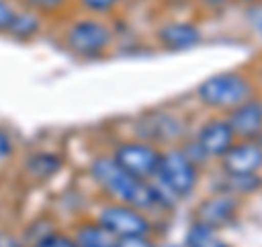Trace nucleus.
<instances>
[{"instance_id": "nucleus-1", "label": "nucleus", "mask_w": 262, "mask_h": 247, "mask_svg": "<svg viewBox=\"0 0 262 247\" xmlns=\"http://www.w3.org/2000/svg\"><path fill=\"white\" fill-rule=\"evenodd\" d=\"M90 175H92L96 186L105 195L118 203L134 205L138 210H155L164 205L153 182H144V179L134 177L114 160V155H98V158H94L90 162Z\"/></svg>"}, {"instance_id": "nucleus-2", "label": "nucleus", "mask_w": 262, "mask_h": 247, "mask_svg": "<svg viewBox=\"0 0 262 247\" xmlns=\"http://www.w3.org/2000/svg\"><path fill=\"white\" fill-rule=\"evenodd\" d=\"M151 182L160 193L164 205H170L194 193L199 184V167L184 153L182 147H170L162 151L158 173Z\"/></svg>"}, {"instance_id": "nucleus-3", "label": "nucleus", "mask_w": 262, "mask_h": 247, "mask_svg": "<svg viewBox=\"0 0 262 247\" xmlns=\"http://www.w3.org/2000/svg\"><path fill=\"white\" fill-rule=\"evenodd\" d=\"M196 96L206 108L227 114L229 110L256 96V86L243 72H219L201 81L196 88Z\"/></svg>"}, {"instance_id": "nucleus-4", "label": "nucleus", "mask_w": 262, "mask_h": 247, "mask_svg": "<svg viewBox=\"0 0 262 247\" xmlns=\"http://www.w3.org/2000/svg\"><path fill=\"white\" fill-rule=\"evenodd\" d=\"M66 46L79 57H98L112 46L114 31L103 20L81 18L75 20L66 31Z\"/></svg>"}, {"instance_id": "nucleus-5", "label": "nucleus", "mask_w": 262, "mask_h": 247, "mask_svg": "<svg viewBox=\"0 0 262 247\" xmlns=\"http://www.w3.org/2000/svg\"><path fill=\"white\" fill-rule=\"evenodd\" d=\"M112 155L134 177L151 182L158 173L162 151L149 140H127V142H120Z\"/></svg>"}, {"instance_id": "nucleus-6", "label": "nucleus", "mask_w": 262, "mask_h": 247, "mask_svg": "<svg viewBox=\"0 0 262 247\" xmlns=\"http://www.w3.org/2000/svg\"><path fill=\"white\" fill-rule=\"evenodd\" d=\"M98 223H103L114 236L125 238V236H146L151 234V219L144 215V210H138L134 205L114 201L105 205L98 217Z\"/></svg>"}, {"instance_id": "nucleus-7", "label": "nucleus", "mask_w": 262, "mask_h": 247, "mask_svg": "<svg viewBox=\"0 0 262 247\" xmlns=\"http://www.w3.org/2000/svg\"><path fill=\"white\" fill-rule=\"evenodd\" d=\"M236 212H238V197H234L232 193L219 191L206 197V199L196 205L194 221L199 225L210 228L216 232V230L225 228L236 217Z\"/></svg>"}, {"instance_id": "nucleus-8", "label": "nucleus", "mask_w": 262, "mask_h": 247, "mask_svg": "<svg viewBox=\"0 0 262 247\" xmlns=\"http://www.w3.org/2000/svg\"><path fill=\"white\" fill-rule=\"evenodd\" d=\"M225 175H256L262 171V145L258 140H236L223 158H221Z\"/></svg>"}, {"instance_id": "nucleus-9", "label": "nucleus", "mask_w": 262, "mask_h": 247, "mask_svg": "<svg viewBox=\"0 0 262 247\" xmlns=\"http://www.w3.org/2000/svg\"><path fill=\"white\" fill-rule=\"evenodd\" d=\"M194 140L210 160H221L232 149V145L236 142V136L232 127H229L227 118H210L208 122L201 125Z\"/></svg>"}, {"instance_id": "nucleus-10", "label": "nucleus", "mask_w": 262, "mask_h": 247, "mask_svg": "<svg viewBox=\"0 0 262 247\" xmlns=\"http://www.w3.org/2000/svg\"><path fill=\"white\" fill-rule=\"evenodd\" d=\"M158 42L166 51H190V48L199 46L203 39L201 29L190 20H170L164 22L158 29Z\"/></svg>"}, {"instance_id": "nucleus-11", "label": "nucleus", "mask_w": 262, "mask_h": 247, "mask_svg": "<svg viewBox=\"0 0 262 247\" xmlns=\"http://www.w3.org/2000/svg\"><path fill=\"white\" fill-rule=\"evenodd\" d=\"M225 118L236 140H258L262 136V101L256 96L229 110Z\"/></svg>"}, {"instance_id": "nucleus-12", "label": "nucleus", "mask_w": 262, "mask_h": 247, "mask_svg": "<svg viewBox=\"0 0 262 247\" xmlns=\"http://www.w3.org/2000/svg\"><path fill=\"white\" fill-rule=\"evenodd\" d=\"M146 125V134L142 140L149 142H170V140H179L184 134V122L175 118L168 112H153L149 114V122Z\"/></svg>"}, {"instance_id": "nucleus-13", "label": "nucleus", "mask_w": 262, "mask_h": 247, "mask_svg": "<svg viewBox=\"0 0 262 247\" xmlns=\"http://www.w3.org/2000/svg\"><path fill=\"white\" fill-rule=\"evenodd\" d=\"M77 247H118V236H114L103 223H83L75 234Z\"/></svg>"}, {"instance_id": "nucleus-14", "label": "nucleus", "mask_w": 262, "mask_h": 247, "mask_svg": "<svg viewBox=\"0 0 262 247\" xmlns=\"http://www.w3.org/2000/svg\"><path fill=\"white\" fill-rule=\"evenodd\" d=\"M39 31H42V13H37L27 7V9L15 11V18L7 33L18 39H29L33 35H37Z\"/></svg>"}, {"instance_id": "nucleus-15", "label": "nucleus", "mask_w": 262, "mask_h": 247, "mask_svg": "<svg viewBox=\"0 0 262 247\" xmlns=\"http://www.w3.org/2000/svg\"><path fill=\"white\" fill-rule=\"evenodd\" d=\"M262 186V177L258 175H227L225 179V193H232L234 197L238 195H251Z\"/></svg>"}, {"instance_id": "nucleus-16", "label": "nucleus", "mask_w": 262, "mask_h": 247, "mask_svg": "<svg viewBox=\"0 0 262 247\" xmlns=\"http://www.w3.org/2000/svg\"><path fill=\"white\" fill-rule=\"evenodd\" d=\"M188 247H227V245L223 241H219L214 230L194 223L190 234H188Z\"/></svg>"}, {"instance_id": "nucleus-17", "label": "nucleus", "mask_w": 262, "mask_h": 247, "mask_svg": "<svg viewBox=\"0 0 262 247\" xmlns=\"http://www.w3.org/2000/svg\"><path fill=\"white\" fill-rule=\"evenodd\" d=\"M59 158L57 155H35L31 162H29V171L33 173L35 177H48V175H53V173L59 169Z\"/></svg>"}, {"instance_id": "nucleus-18", "label": "nucleus", "mask_w": 262, "mask_h": 247, "mask_svg": "<svg viewBox=\"0 0 262 247\" xmlns=\"http://www.w3.org/2000/svg\"><path fill=\"white\" fill-rule=\"evenodd\" d=\"M79 7L92 15H107L114 13L122 5V0H77Z\"/></svg>"}, {"instance_id": "nucleus-19", "label": "nucleus", "mask_w": 262, "mask_h": 247, "mask_svg": "<svg viewBox=\"0 0 262 247\" xmlns=\"http://www.w3.org/2000/svg\"><path fill=\"white\" fill-rule=\"evenodd\" d=\"M245 22H247L249 31L262 42V0L256 5L245 7Z\"/></svg>"}, {"instance_id": "nucleus-20", "label": "nucleus", "mask_w": 262, "mask_h": 247, "mask_svg": "<svg viewBox=\"0 0 262 247\" xmlns=\"http://www.w3.org/2000/svg\"><path fill=\"white\" fill-rule=\"evenodd\" d=\"M70 0H24V5L29 9L37 11V13H53V11H59L63 5H68Z\"/></svg>"}, {"instance_id": "nucleus-21", "label": "nucleus", "mask_w": 262, "mask_h": 247, "mask_svg": "<svg viewBox=\"0 0 262 247\" xmlns=\"http://www.w3.org/2000/svg\"><path fill=\"white\" fill-rule=\"evenodd\" d=\"M35 247H77L75 238L66 236V234H48L44 238H39Z\"/></svg>"}, {"instance_id": "nucleus-22", "label": "nucleus", "mask_w": 262, "mask_h": 247, "mask_svg": "<svg viewBox=\"0 0 262 247\" xmlns=\"http://www.w3.org/2000/svg\"><path fill=\"white\" fill-rule=\"evenodd\" d=\"M15 7L11 0H0V33H7L11 27V22L15 18Z\"/></svg>"}, {"instance_id": "nucleus-23", "label": "nucleus", "mask_w": 262, "mask_h": 247, "mask_svg": "<svg viewBox=\"0 0 262 247\" xmlns=\"http://www.w3.org/2000/svg\"><path fill=\"white\" fill-rule=\"evenodd\" d=\"M118 247H155V243L146 236H125V238H118Z\"/></svg>"}, {"instance_id": "nucleus-24", "label": "nucleus", "mask_w": 262, "mask_h": 247, "mask_svg": "<svg viewBox=\"0 0 262 247\" xmlns=\"http://www.w3.org/2000/svg\"><path fill=\"white\" fill-rule=\"evenodd\" d=\"M13 153V142H11V136L7 131L0 129V162H5L9 155Z\"/></svg>"}, {"instance_id": "nucleus-25", "label": "nucleus", "mask_w": 262, "mask_h": 247, "mask_svg": "<svg viewBox=\"0 0 262 247\" xmlns=\"http://www.w3.org/2000/svg\"><path fill=\"white\" fill-rule=\"evenodd\" d=\"M203 5H208V7H223L227 3H232V0H201Z\"/></svg>"}, {"instance_id": "nucleus-26", "label": "nucleus", "mask_w": 262, "mask_h": 247, "mask_svg": "<svg viewBox=\"0 0 262 247\" xmlns=\"http://www.w3.org/2000/svg\"><path fill=\"white\" fill-rule=\"evenodd\" d=\"M232 3H238V5H243V7H249V5L260 3V0H232Z\"/></svg>"}, {"instance_id": "nucleus-27", "label": "nucleus", "mask_w": 262, "mask_h": 247, "mask_svg": "<svg viewBox=\"0 0 262 247\" xmlns=\"http://www.w3.org/2000/svg\"><path fill=\"white\" fill-rule=\"evenodd\" d=\"M258 142H260V145H262V136H260V138H258Z\"/></svg>"}]
</instances>
